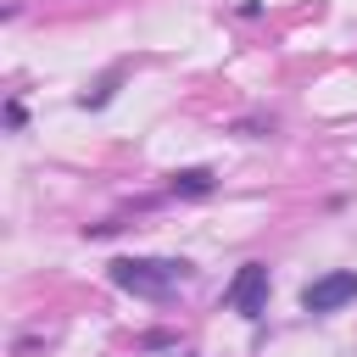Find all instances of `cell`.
Instances as JSON below:
<instances>
[{
  "label": "cell",
  "mask_w": 357,
  "mask_h": 357,
  "mask_svg": "<svg viewBox=\"0 0 357 357\" xmlns=\"http://www.w3.org/2000/svg\"><path fill=\"white\" fill-rule=\"evenodd\" d=\"M223 301H229V312H240V318H262V312H268V268H262V262H245V268L229 279Z\"/></svg>",
  "instance_id": "7a4b0ae2"
},
{
  "label": "cell",
  "mask_w": 357,
  "mask_h": 357,
  "mask_svg": "<svg viewBox=\"0 0 357 357\" xmlns=\"http://www.w3.org/2000/svg\"><path fill=\"white\" fill-rule=\"evenodd\" d=\"M117 78H123V73L112 67V73H106L95 89H84V95H78V106H106V100H112V89H117Z\"/></svg>",
  "instance_id": "5b68a950"
},
{
  "label": "cell",
  "mask_w": 357,
  "mask_h": 357,
  "mask_svg": "<svg viewBox=\"0 0 357 357\" xmlns=\"http://www.w3.org/2000/svg\"><path fill=\"white\" fill-rule=\"evenodd\" d=\"M184 279H190V262H173V257H117L112 262V284L139 301H167Z\"/></svg>",
  "instance_id": "6da1fadb"
},
{
  "label": "cell",
  "mask_w": 357,
  "mask_h": 357,
  "mask_svg": "<svg viewBox=\"0 0 357 357\" xmlns=\"http://www.w3.org/2000/svg\"><path fill=\"white\" fill-rule=\"evenodd\" d=\"M173 195H212V167H178Z\"/></svg>",
  "instance_id": "277c9868"
},
{
  "label": "cell",
  "mask_w": 357,
  "mask_h": 357,
  "mask_svg": "<svg viewBox=\"0 0 357 357\" xmlns=\"http://www.w3.org/2000/svg\"><path fill=\"white\" fill-rule=\"evenodd\" d=\"M346 301H357V273L351 268H335V273H324V279H312L301 290V307L307 312H340Z\"/></svg>",
  "instance_id": "3957f363"
}]
</instances>
